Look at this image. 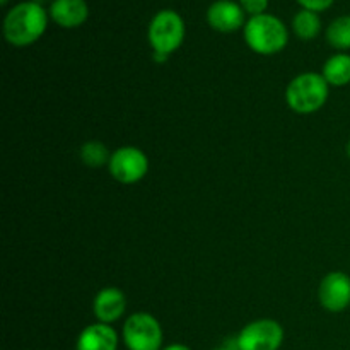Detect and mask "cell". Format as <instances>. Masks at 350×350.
<instances>
[{
	"label": "cell",
	"mask_w": 350,
	"mask_h": 350,
	"mask_svg": "<svg viewBox=\"0 0 350 350\" xmlns=\"http://www.w3.org/2000/svg\"><path fill=\"white\" fill-rule=\"evenodd\" d=\"M125 294L116 287H106L99 291L94 299V314L99 320V323H113L120 320L122 314L125 313Z\"/></svg>",
	"instance_id": "obj_10"
},
{
	"label": "cell",
	"mask_w": 350,
	"mask_h": 350,
	"mask_svg": "<svg viewBox=\"0 0 350 350\" xmlns=\"http://www.w3.org/2000/svg\"><path fill=\"white\" fill-rule=\"evenodd\" d=\"M320 303L330 313H340L350 304V277L332 272L320 284Z\"/></svg>",
	"instance_id": "obj_8"
},
{
	"label": "cell",
	"mask_w": 350,
	"mask_h": 350,
	"mask_svg": "<svg viewBox=\"0 0 350 350\" xmlns=\"http://www.w3.org/2000/svg\"><path fill=\"white\" fill-rule=\"evenodd\" d=\"M243 10L250 16H260V14H265L267 5H269V0H239Z\"/></svg>",
	"instance_id": "obj_17"
},
{
	"label": "cell",
	"mask_w": 350,
	"mask_h": 350,
	"mask_svg": "<svg viewBox=\"0 0 350 350\" xmlns=\"http://www.w3.org/2000/svg\"><path fill=\"white\" fill-rule=\"evenodd\" d=\"M123 340L129 350H163V328L149 313H135L125 321Z\"/></svg>",
	"instance_id": "obj_5"
},
{
	"label": "cell",
	"mask_w": 350,
	"mask_h": 350,
	"mask_svg": "<svg viewBox=\"0 0 350 350\" xmlns=\"http://www.w3.org/2000/svg\"><path fill=\"white\" fill-rule=\"evenodd\" d=\"M327 41L337 50L350 48V16H340L330 23L327 29Z\"/></svg>",
	"instance_id": "obj_15"
},
{
	"label": "cell",
	"mask_w": 350,
	"mask_h": 350,
	"mask_svg": "<svg viewBox=\"0 0 350 350\" xmlns=\"http://www.w3.org/2000/svg\"><path fill=\"white\" fill-rule=\"evenodd\" d=\"M116 347L118 335L106 323L89 325L77 338V350H116Z\"/></svg>",
	"instance_id": "obj_12"
},
{
	"label": "cell",
	"mask_w": 350,
	"mask_h": 350,
	"mask_svg": "<svg viewBox=\"0 0 350 350\" xmlns=\"http://www.w3.org/2000/svg\"><path fill=\"white\" fill-rule=\"evenodd\" d=\"M207 23L212 29L232 33L245 24V10L234 0H215L207 9Z\"/></svg>",
	"instance_id": "obj_9"
},
{
	"label": "cell",
	"mask_w": 350,
	"mask_h": 350,
	"mask_svg": "<svg viewBox=\"0 0 350 350\" xmlns=\"http://www.w3.org/2000/svg\"><path fill=\"white\" fill-rule=\"evenodd\" d=\"M167 57H170V55H164V53H156V51H154V60H156V62H159V64H163V62H166V60H167Z\"/></svg>",
	"instance_id": "obj_20"
},
{
	"label": "cell",
	"mask_w": 350,
	"mask_h": 350,
	"mask_svg": "<svg viewBox=\"0 0 350 350\" xmlns=\"http://www.w3.org/2000/svg\"><path fill=\"white\" fill-rule=\"evenodd\" d=\"M328 99V82L323 75L306 72L291 81L286 91V101L293 111L310 115L318 111Z\"/></svg>",
	"instance_id": "obj_3"
},
{
	"label": "cell",
	"mask_w": 350,
	"mask_h": 350,
	"mask_svg": "<svg viewBox=\"0 0 350 350\" xmlns=\"http://www.w3.org/2000/svg\"><path fill=\"white\" fill-rule=\"evenodd\" d=\"M185 38V23L178 12L171 9L159 10L149 24V43L156 53H173Z\"/></svg>",
	"instance_id": "obj_4"
},
{
	"label": "cell",
	"mask_w": 350,
	"mask_h": 350,
	"mask_svg": "<svg viewBox=\"0 0 350 350\" xmlns=\"http://www.w3.org/2000/svg\"><path fill=\"white\" fill-rule=\"evenodd\" d=\"M214 350H234V349H229V347H226V345H224V347H219V349H214Z\"/></svg>",
	"instance_id": "obj_21"
},
{
	"label": "cell",
	"mask_w": 350,
	"mask_h": 350,
	"mask_svg": "<svg viewBox=\"0 0 350 350\" xmlns=\"http://www.w3.org/2000/svg\"><path fill=\"white\" fill-rule=\"evenodd\" d=\"M48 26V14L34 0L19 2L3 19V36L14 46H27L40 40Z\"/></svg>",
	"instance_id": "obj_1"
},
{
	"label": "cell",
	"mask_w": 350,
	"mask_h": 350,
	"mask_svg": "<svg viewBox=\"0 0 350 350\" xmlns=\"http://www.w3.org/2000/svg\"><path fill=\"white\" fill-rule=\"evenodd\" d=\"M34 2H38V3H41V2H44V0H34Z\"/></svg>",
	"instance_id": "obj_24"
},
{
	"label": "cell",
	"mask_w": 350,
	"mask_h": 350,
	"mask_svg": "<svg viewBox=\"0 0 350 350\" xmlns=\"http://www.w3.org/2000/svg\"><path fill=\"white\" fill-rule=\"evenodd\" d=\"M163 350H191V349H188L187 345L183 344H173V345H167V347H164Z\"/></svg>",
	"instance_id": "obj_19"
},
{
	"label": "cell",
	"mask_w": 350,
	"mask_h": 350,
	"mask_svg": "<svg viewBox=\"0 0 350 350\" xmlns=\"http://www.w3.org/2000/svg\"><path fill=\"white\" fill-rule=\"evenodd\" d=\"M89 7L85 0H53L50 17L62 27H77L85 23Z\"/></svg>",
	"instance_id": "obj_11"
},
{
	"label": "cell",
	"mask_w": 350,
	"mask_h": 350,
	"mask_svg": "<svg viewBox=\"0 0 350 350\" xmlns=\"http://www.w3.org/2000/svg\"><path fill=\"white\" fill-rule=\"evenodd\" d=\"M303 5V9L313 10V12H320V10L328 9L334 3V0H297Z\"/></svg>",
	"instance_id": "obj_18"
},
{
	"label": "cell",
	"mask_w": 350,
	"mask_h": 350,
	"mask_svg": "<svg viewBox=\"0 0 350 350\" xmlns=\"http://www.w3.org/2000/svg\"><path fill=\"white\" fill-rule=\"evenodd\" d=\"M7 2H9V0H0V3H2V5H7Z\"/></svg>",
	"instance_id": "obj_22"
},
{
	"label": "cell",
	"mask_w": 350,
	"mask_h": 350,
	"mask_svg": "<svg viewBox=\"0 0 350 350\" xmlns=\"http://www.w3.org/2000/svg\"><path fill=\"white\" fill-rule=\"evenodd\" d=\"M108 164L111 176L125 185L137 183L149 171V159L137 147H120L111 154Z\"/></svg>",
	"instance_id": "obj_6"
},
{
	"label": "cell",
	"mask_w": 350,
	"mask_h": 350,
	"mask_svg": "<svg viewBox=\"0 0 350 350\" xmlns=\"http://www.w3.org/2000/svg\"><path fill=\"white\" fill-rule=\"evenodd\" d=\"M293 29L301 40H313L321 31V21L317 12L308 9H301L293 19Z\"/></svg>",
	"instance_id": "obj_14"
},
{
	"label": "cell",
	"mask_w": 350,
	"mask_h": 350,
	"mask_svg": "<svg viewBox=\"0 0 350 350\" xmlns=\"http://www.w3.org/2000/svg\"><path fill=\"white\" fill-rule=\"evenodd\" d=\"M236 338L239 350H279L284 330L273 320H256L246 325Z\"/></svg>",
	"instance_id": "obj_7"
},
{
	"label": "cell",
	"mask_w": 350,
	"mask_h": 350,
	"mask_svg": "<svg viewBox=\"0 0 350 350\" xmlns=\"http://www.w3.org/2000/svg\"><path fill=\"white\" fill-rule=\"evenodd\" d=\"M81 157L91 167H101L111 159L109 150L106 149L105 144L98 142V140H91V142L84 144L81 149Z\"/></svg>",
	"instance_id": "obj_16"
},
{
	"label": "cell",
	"mask_w": 350,
	"mask_h": 350,
	"mask_svg": "<svg viewBox=\"0 0 350 350\" xmlns=\"http://www.w3.org/2000/svg\"><path fill=\"white\" fill-rule=\"evenodd\" d=\"M325 81L328 85H347L350 84V55L337 53L328 58L323 65Z\"/></svg>",
	"instance_id": "obj_13"
},
{
	"label": "cell",
	"mask_w": 350,
	"mask_h": 350,
	"mask_svg": "<svg viewBox=\"0 0 350 350\" xmlns=\"http://www.w3.org/2000/svg\"><path fill=\"white\" fill-rule=\"evenodd\" d=\"M246 44L260 55H273L284 50L289 33L282 21L272 14L253 16L245 24Z\"/></svg>",
	"instance_id": "obj_2"
},
{
	"label": "cell",
	"mask_w": 350,
	"mask_h": 350,
	"mask_svg": "<svg viewBox=\"0 0 350 350\" xmlns=\"http://www.w3.org/2000/svg\"><path fill=\"white\" fill-rule=\"evenodd\" d=\"M347 154H349V157H350V142H349V146H347Z\"/></svg>",
	"instance_id": "obj_23"
}]
</instances>
